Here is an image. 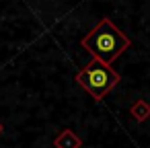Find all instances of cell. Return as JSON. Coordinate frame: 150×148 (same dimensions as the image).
I'll return each mask as SVG.
<instances>
[{
  "label": "cell",
  "mask_w": 150,
  "mask_h": 148,
  "mask_svg": "<svg viewBox=\"0 0 150 148\" xmlns=\"http://www.w3.org/2000/svg\"><path fill=\"white\" fill-rule=\"evenodd\" d=\"M129 39L107 19H103L99 23L97 29H93L88 33V37L84 39V47L101 62L109 64L113 62L123 50H127Z\"/></svg>",
  "instance_id": "1"
},
{
  "label": "cell",
  "mask_w": 150,
  "mask_h": 148,
  "mask_svg": "<svg viewBox=\"0 0 150 148\" xmlns=\"http://www.w3.org/2000/svg\"><path fill=\"white\" fill-rule=\"evenodd\" d=\"M119 80V76L101 60H93L80 74H78V82L95 97V99H101L107 91H111L115 86V82Z\"/></svg>",
  "instance_id": "2"
}]
</instances>
